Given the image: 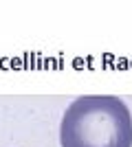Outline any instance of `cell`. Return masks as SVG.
Listing matches in <instances>:
<instances>
[{
	"mask_svg": "<svg viewBox=\"0 0 132 147\" xmlns=\"http://www.w3.org/2000/svg\"><path fill=\"white\" fill-rule=\"evenodd\" d=\"M62 147H132V117L119 97H79L60 125Z\"/></svg>",
	"mask_w": 132,
	"mask_h": 147,
	"instance_id": "obj_1",
	"label": "cell"
}]
</instances>
